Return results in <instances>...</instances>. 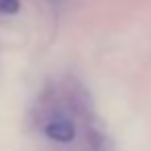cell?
Listing matches in <instances>:
<instances>
[{
  "instance_id": "obj_2",
  "label": "cell",
  "mask_w": 151,
  "mask_h": 151,
  "mask_svg": "<svg viewBox=\"0 0 151 151\" xmlns=\"http://www.w3.org/2000/svg\"><path fill=\"white\" fill-rule=\"evenodd\" d=\"M19 9H21L19 0H0V13L4 15H15Z\"/></svg>"
},
{
  "instance_id": "obj_1",
  "label": "cell",
  "mask_w": 151,
  "mask_h": 151,
  "mask_svg": "<svg viewBox=\"0 0 151 151\" xmlns=\"http://www.w3.org/2000/svg\"><path fill=\"white\" fill-rule=\"evenodd\" d=\"M46 134L58 143H68L75 137V126L68 120H54L46 126Z\"/></svg>"
}]
</instances>
